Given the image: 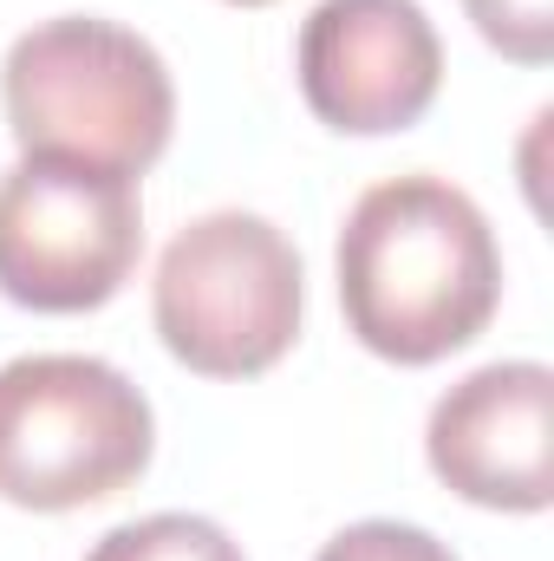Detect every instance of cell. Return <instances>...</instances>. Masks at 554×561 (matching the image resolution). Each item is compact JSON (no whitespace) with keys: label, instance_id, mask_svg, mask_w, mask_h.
<instances>
[{"label":"cell","instance_id":"obj_1","mask_svg":"<svg viewBox=\"0 0 554 561\" xmlns=\"http://www.w3.org/2000/svg\"><path fill=\"white\" fill-rule=\"evenodd\" d=\"M339 307L366 353L430 366L463 353L503 300L489 216L443 176L372 183L339 229Z\"/></svg>","mask_w":554,"mask_h":561},{"label":"cell","instance_id":"obj_2","mask_svg":"<svg viewBox=\"0 0 554 561\" xmlns=\"http://www.w3.org/2000/svg\"><path fill=\"white\" fill-rule=\"evenodd\" d=\"M0 105L20 157H79L143 176L176 125V85L163 53L99 13L39 20L7 46Z\"/></svg>","mask_w":554,"mask_h":561},{"label":"cell","instance_id":"obj_3","mask_svg":"<svg viewBox=\"0 0 554 561\" xmlns=\"http://www.w3.org/2000/svg\"><path fill=\"white\" fill-rule=\"evenodd\" d=\"M150 399L92 353H26L0 366V503L66 516L150 470Z\"/></svg>","mask_w":554,"mask_h":561},{"label":"cell","instance_id":"obj_4","mask_svg":"<svg viewBox=\"0 0 554 561\" xmlns=\"http://www.w3.org/2000/svg\"><path fill=\"white\" fill-rule=\"evenodd\" d=\"M300 307L307 287L293 242L249 209L183 222L150 280V313L170 359L203 379H255L280 366L300 340Z\"/></svg>","mask_w":554,"mask_h":561},{"label":"cell","instance_id":"obj_5","mask_svg":"<svg viewBox=\"0 0 554 561\" xmlns=\"http://www.w3.org/2000/svg\"><path fill=\"white\" fill-rule=\"evenodd\" d=\"M143 255L138 176L79 157H20L0 176V294L33 313L105 307Z\"/></svg>","mask_w":554,"mask_h":561},{"label":"cell","instance_id":"obj_6","mask_svg":"<svg viewBox=\"0 0 554 561\" xmlns=\"http://www.w3.org/2000/svg\"><path fill=\"white\" fill-rule=\"evenodd\" d=\"M300 99L346 138L412 131L443 85V39L417 0H320L293 46Z\"/></svg>","mask_w":554,"mask_h":561},{"label":"cell","instance_id":"obj_7","mask_svg":"<svg viewBox=\"0 0 554 561\" xmlns=\"http://www.w3.org/2000/svg\"><path fill=\"white\" fill-rule=\"evenodd\" d=\"M437 483L476 510L535 516L554 503V373L542 359H496L457 379L424 424Z\"/></svg>","mask_w":554,"mask_h":561},{"label":"cell","instance_id":"obj_8","mask_svg":"<svg viewBox=\"0 0 554 561\" xmlns=\"http://www.w3.org/2000/svg\"><path fill=\"white\" fill-rule=\"evenodd\" d=\"M85 561H249V556H242V542L222 523L163 510V516H143V523L112 529Z\"/></svg>","mask_w":554,"mask_h":561},{"label":"cell","instance_id":"obj_9","mask_svg":"<svg viewBox=\"0 0 554 561\" xmlns=\"http://www.w3.org/2000/svg\"><path fill=\"white\" fill-rule=\"evenodd\" d=\"M463 13L503 59H516V66L554 59V0H463Z\"/></svg>","mask_w":554,"mask_h":561},{"label":"cell","instance_id":"obj_10","mask_svg":"<svg viewBox=\"0 0 554 561\" xmlns=\"http://www.w3.org/2000/svg\"><path fill=\"white\" fill-rule=\"evenodd\" d=\"M313 561H457V556H450V542H437V536L417 529V523H385V516H372V523L339 529Z\"/></svg>","mask_w":554,"mask_h":561},{"label":"cell","instance_id":"obj_11","mask_svg":"<svg viewBox=\"0 0 554 561\" xmlns=\"http://www.w3.org/2000/svg\"><path fill=\"white\" fill-rule=\"evenodd\" d=\"M229 7H268V0H229Z\"/></svg>","mask_w":554,"mask_h":561}]
</instances>
